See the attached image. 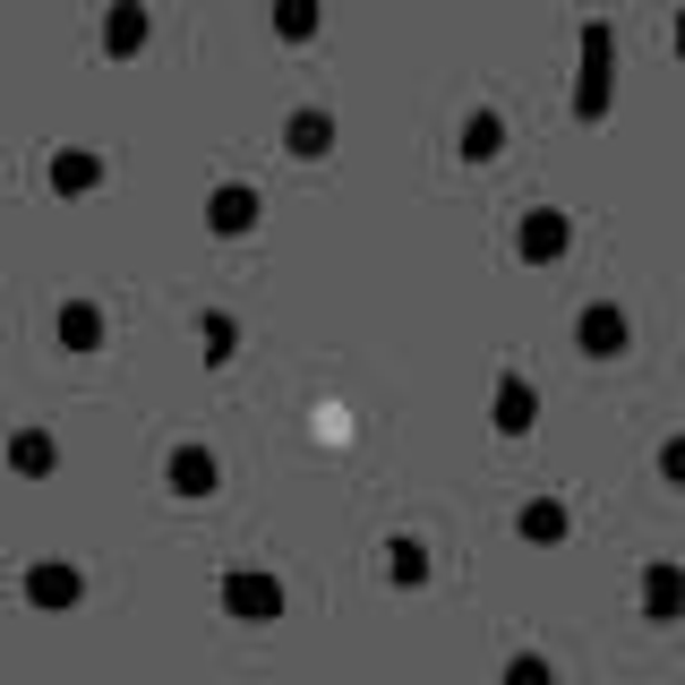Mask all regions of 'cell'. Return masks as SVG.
Masks as SVG:
<instances>
[{"label":"cell","mask_w":685,"mask_h":685,"mask_svg":"<svg viewBox=\"0 0 685 685\" xmlns=\"http://www.w3.org/2000/svg\"><path fill=\"white\" fill-rule=\"evenodd\" d=\"M522 240H531V258H557V240H565V224H557V215H540V224L522 231Z\"/></svg>","instance_id":"1"},{"label":"cell","mask_w":685,"mask_h":685,"mask_svg":"<svg viewBox=\"0 0 685 685\" xmlns=\"http://www.w3.org/2000/svg\"><path fill=\"white\" fill-rule=\"evenodd\" d=\"M137 34H146V18H137V9H112V52H129Z\"/></svg>","instance_id":"2"}]
</instances>
